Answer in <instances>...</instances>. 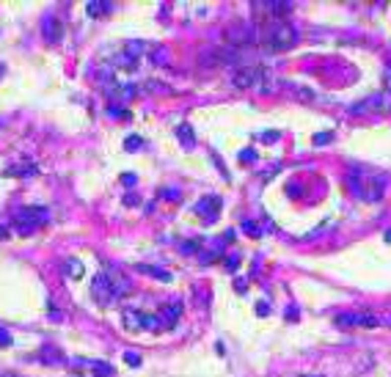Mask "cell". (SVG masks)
<instances>
[{
    "label": "cell",
    "instance_id": "cell-1",
    "mask_svg": "<svg viewBox=\"0 0 391 377\" xmlns=\"http://www.w3.org/2000/svg\"><path fill=\"white\" fill-rule=\"evenodd\" d=\"M295 42H297V31L292 25H287V22H273L265 31V47L270 52H284Z\"/></svg>",
    "mask_w": 391,
    "mask_h": 377
},
{
    "label": "cell",
    "instance_id": "cell-2",
    "mask_svg": "<svg viewBox=\"0 0 391 377\" xmlns=\"http://www.w3.org/2000/svg\"><path fill=\"white\" fill-rule=\"evenodd\" d=\"M50 220V209L47 207H22L14 212V226L20 234H31L36 229H42Z\"/></svg>",
    "mask_w": 391,
    "mask_h": 377
},
{
    "label": "cell",
    "instance_id": "cell-3",
    "mask_svg": "<svg viewBox=\"0 0 391 377\" xmlns=\"http://www.w3.org/2000/svg\"><path fill=\"white\" fill-rule=\"evenodd\" d=\"M91 294L99 306H108L116 300L113 294V281H110V273H97L94 275V284H91Z\"/></svg>",
    "mask_w": 391,
    "mask_h": 377
},
{
    "label": "cell",
    "instance_id": "cell-4",
    "mask_svg": "<svg viewBox=\"0 0 391 377\" xmlns=\"http://www.w3.org/2000/svg\"><path fill=\"white\" fill-rule=\"evenodd\" d=\"M259 74H262V69H256V66H243V69H237V72H234L231 83H234L237 88H254L256 80H259Z\"/></svg>",
    "mask_w": 391,
    "mask_h": 377
},
{
    "label": "cell",
    "instance_id": "cell-5",
    "mask_svg": "<svg viewBox=\"0 0 391 377\" xmlns=\"http://www.w3.org/2000/svg\"><path fill=\"white\" fill-rule=\"evenodd\" d=\"M226 39H229L231 44H240V47H245V44L256 42V31H254L251 25H234L229 33H226Z\"/></svg>",
    "mask_w": 391,
    "mask_h": 377
},
{
    "label": "cell",
    "instance_id": "cell-6",
    "mask_svg": "<svg viewBox=\"0 0 391 377\" xmlns=\"http://www.w3.org/2000/svg\"><path fill=\"white\" fill-rule=\"evenodd\" d=\"M146 320H149V314L132 311V309H127L124 314H121V322H124L127 331H146Z\"/></svg>",
    "mask_w": 391,
    "mask_h": 377
},
{
    "label": "cell",
    "instance_id": "cell-7",
    "mask_svg": "<svg viewBox=\"0 0 391 377\" xmlns=\"http://www.w3.org/2000/svg\"><path fill=\"white\" fill-rule=\"evenodd\" d=\"M179 314H182V303H168L166 309H163V314L157 317V320H160V325H163V331H168V328L177 325Z\"/></svg>",
    "mask_w": 391,
    "mask_h": 377
},
{
    "label": "cell",
    "instance_id": "cell-8",
    "mask_svg": "<svg viewBox=\"0 0 391 377\" xmlns=\"http://www.w3.org/2000/svg\"><path fill=\"white\" fill-rule=\"evenodd\" d=\"M198 212H201L207 220H215V217H218V212H220V198H218V196L204 198V201L198 204Z\"/></svg>",
    "mask_w": 391,
    "mask_h": 377
},
{
    "label": "cell",
    "instance_id": "cell-9",
    "mask_svg": "<svg viewBox=\"0 0 391 377\" xmlns=\"http://www.w3.org/2000/svg\"><path fill=\"white\" fill-rule=\"evenodd\" d=\"M256 6H265L273 17H284V14L292 11V3H289V0H270V3H256Z\"/></svg>",
    "mask_w": 391,
    "mask_h": 377
},
{
    "label": "cell",
    "instance_id": "cell-10",
    "mask_svg": "<svg viewBox=\"0 0 391 377\" xmlns=\"http://www.w3.org/2000/svg\"><path fill=\"white\" fill-rule=\"evenodd\" d=\"M113 11V3L110 0H91L89 3V17H105Z\"/></svg>",
    "mask_w": 391,
    "mask_h": 377
},
{
    "label": "cell",
    "instance_id": "cell-11",
    "mask_svg": "<svg viewBox=\"0 0 391 377\" xmlns=\"http://www.w3.org/2000/svg\"><path fill=\"white\" fill-rule=\"evenodd\" d=\"M63 273L77 281V278H83V264H80L77 259H66V262H63Z\"/></svg>",
    "mask_w": 391,
    "mask_h": 377
},
{
    "label": "cell",
    "instance_id": "cell-12",
    "mask_svg": "<svg viewBox=\"0 0 391 377\" xmlns=\"http://www.w3.org/2000/svg\"><path fill=\"white\" fill-rule=\"evenodd\" d=\"M44 39H47V42H52V44L61 39V28H58V20H52V17L44 22Z\"/></svg>",
    "mask_w": 391,
    "mask_h": 377
},
{
    "label": "cell",
    "instance_id": "cell-13",
    "mask_svg": "<svg viewBox=\"0 0 391 377\" xmlns=\"http://www.w3.org/2000/svg\"><path fill=\"white\" fill-rule=\"evenodd\" d=\"M177 135H179V143H182L188 152L196 146V140H193V132H190V127H188V124H182V127H179V129H177Z\"/></svg>",
    "mask_w": 391,
    "mask_h": 377
},
{
    "label": "cell",
    "instance_id": "cell-14",
    "mask_svg": "<svg viewBox=\"0 0 391 377\" xmlns=\"http://www.w3.org/2000/svg\"><path fill=\"white\" fill-rule=\"evenodd\" d=\"M116 66H121V69H127V72H132V69L138 66V58L127 55V52H119V55H116Z\"/></svg>",
    "mask_w": 391,
    "mask_h": 377
},
{
    "label": "cell",
    "instance_id": "cell-15",
    "mask_svg": "<svg viewBox=\"0 0 391 377\" xmlns=\"http://www.w3.org/2000/svg\"><path fill=\"white\" fill-rule=\"evenodd\" d=\"M91 372H94V377H113V366L105 361H94L91 363Z\"/></svg>",
    "mask_w": 391,
    "mask_h": 377
},
{
    "label": "cell",
    "instance_id": "cell-16",
    "mask_svg": "<svg viewBox=\"0 0 391 377\" xmlns=\"http://www.w3.org/2000/svg\"><path fill=\"white\" fill-rule=\"evenodd\" d=\"M141 273H146V275H154V278H160V281H171V275L168 273H160V270H154V267H146V264H141Z\"/></svg>",
    "mask_w": 391,
    "mask_h": 377
},
{
    "label": "cell",
    "instance_id": "cell-17",
    "mask_svg": "<svg viewBox=\"0 0 391 377\" xmlns=\"http://www.w3.org/2000/svg\"><path fill=\"white\" fill-rule=\"evenodd\" d=\"M124 149L127 152H135V149H143V140L138 138V135H130V138L124 140Z\"/></svg>",
    "mask_w": 391,
    "mask_h": 377
},
{
    "label": "cell",
    "instance_id": "cell-18",
    "mask_svg": "<svg viewBox=\"0 0 391 377\" xmlns=\"http://www.w3.org/2000/svg\"><path fill=\"white\" fill-rule=\"evenodd\" d=\"M124 361L130 363V366H141V355H138V352H124Z\"/></svg>",
    "mask_w": 391,
    "mask_h": 377
},
{
    "label": "cell",
    "instance_id": "cell-19",
    "mask_svg": "<svg viewBox=\"0 0 391 377\" xmlns=\"http://www.w3.org/2000/svg\"><path fill=\"white\" fill-rule=\"evenodd\" d=\"M11 341H14V339H11V333L6 331V328H0V350H3V347H11Z\"/></svg>",
    "mask_w": 391,
    "mask_h": 377
},
{
    "label": "cell",
    "instance_id": "cell-20",
    "mask_svg": "<svg viewBox=\"0 0 391 377\" xmlns=\"http://www.w3.org/2000/svg\"><path fill=\"white\" fill-rule=\"evenodd\" d=\"M121 182H124L127 187H132L135 185V174H121Z\"/></svg>",
    "mask_w": 391,
    "mask_h": 377
},
{
    "label": "cell",
    "instance_id": "cell-21",
    "mask_svg": "<svg viewBox=\"0 0 391 377\" xmlns=\"http://www.w3.org/2000/svg\"><path fill=\"white\" fill-rule=\"evenodd\" d=\"M328 140H331V135L323 132V135H317V138H314V143H328Z\"/></svg>",
    "mask_w": 391,
    "mask_h": 377
},
{
    "label": "cell",
    "instance_id": "cell-22",
    "mask_svg": "<svg viewBox=\"0 0 391 377\" xmlns=\"http://www.w3.org/2000/svg\"><path fill=\"white\" fill-rule=\"evenodd\" d=\"M276 138H278L276 132H265V135H262V140H265V143H270V140H276Z\"/></svg>",
    "mask_w": 391,
    "mask_h": 377
},
{
    "label": "cell",
    "instance_id": "cell-23",
    "mask_svg": "<svg viewBox=\"0 0 391 377\" xmlns=\"http://www.w3.org/2000/svg\"><path fill=\"white\" fill-rule=\"evenodd\" d=\"M254 160V152H243V163H251Z\"/></svg>",
    "mask_w": 391,
    "mask_h": 377
},
{
    "label": "cell",
    "instance_id": "cell-24",
    "mask_svg": "<svg viewBox=\"0 0 391 377\" xmlns=\"http://www.w3.org/2000/svg\"><path fill=\"white\" fill-rule=\"evenodd\" d=\"M0 377H14V374H0Z\"/></svg>",
    "mask_w": 391,
    "mask_h": 377
}]
</instances>
